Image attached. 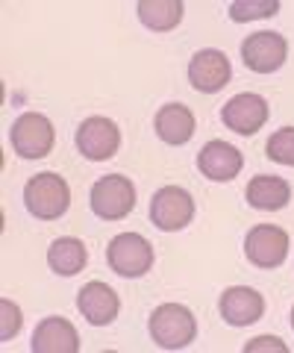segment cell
Returning a JSON list of instances; mask_svg holds the SVG:
<instances>
[{"label": "cell", "instance_id": "13", "mask_svg": "<svg viewBox=\"0 0 294 353\" xmlns=\"http://www.w3.org/2000/svg\"><path fill=\"white\" fill-rule=\"evenodd\" d=\"M221 318L230 327H247L265 315V297L247 285H233L221 294Z\"/></svg>", "mask_w": 294, "mask_h": 353}, {"label": "cell", "instance_id": "12", "mask_svg": "<svg viewBox=\"0 0 294 353\" xmlns=\"http://www.w3.org/2000/svg\"><path fill=\"white\" fill-rule=\"evenodd\" d=\"M77 309L83 312V318L89 321L92 327H106L118 318V309H121V301L118 294L109 289L106 283L101 280H92L85 283L80 294H77Z\"/></svg>", "mask_w": 294, "mask_h": 353}, {"label": "cell", "instance_id": "11", "mask_svg": "<svg viewBox=\"0 0 294 353\" xmlns=\"http://www.w3.org/2000/svg\"><path fill=\"white\" fill-rule=\"evenodd\" d=\"M233 77V68H230V59H227L224 50H200L194 53L191 62H189V83L198 88V92H206V94H215L230 83Z\"/></svg>", "mask_w": 294, "mask_h": 353}, {"label": "cell", "instance_id": "8", "mask_svg": "<svg viewBox=\"0 0 294 353\" xmlns=\"http://www.w3.org/2000/svg\"><path fill=\"white\" fill-rule=\"evenodd\" d=\"M244 253L256 268H280L288 256V233L274 224H256L244 239Z\"/></svg>", "mask_w": 294, "mask_h": 353}, {"label": "cell", "instance_id": "2", "mask_svg": "<svg viewBox=\"0 0 294 353\" xmlns=\"http://www.w3.org/2000/svg\"><path fill=\"white\" fill-rule=\"evenodd\" d=\"M150 336L159 347L165 350H180L194 341L198 336V321L186 306L180 303H162L150 315Z\"/></svg>", "mask_w": 294, "mask_h": 353}, {"label": "cell", "instance_id": "24", "mask_svg": "<svg viewBox=\"0 0 294 353\" xmlns=\"http://www.w3.org/2000/svg\"><path fill=\"white\" fill-rule=\"evenodd\" d=\"M291 327H294V309H291Z\"/></svg>", "mask_w": 294, "mask_h": 353}, {"label": "cell", "instance_id": "3", "mask_svg": "<svg viewBox=\"0 0 294 353\" xmlns=\"http://www.w3.org/2000/svg\"><path fill=\"white\" fill-rule=\"evenodd\" d=\"M106 259L118 277H145L154 268V245L138 233H121L109 241Z\"/></svg>", "mask_w": 294, "mask_h": 353}, {"label": "cell", "instance_id": "18", "mask_svg": "<svg viewBox=\"0 0 294 353\" xmlns=\"http://www.w3.org/2000/svg\"><path fill=\"white\" fill-rule=\"evenodd\" d=\"M85 262H89V250L80 239H56L48 250V265L62 277H74V274H80L85 268Z\"/></svg>", "mask_w": 294, "mask_h": 353}, {"label": "cell", "instance_id": "10", "mask_svg": "<svg viewBox=\"0 0 294 353\" xmlns=\"http://www.w3.org/2000/svg\"><path fill=\"white\" fill-rule=\"evenodd\" d=\"M268 115H271L268 101L265 97H259V94H253V92L235 94L221 112L227 130L238 132V136H256V132L265 127Z\"/></svg>", "mask_w": 294, "mask_h": 353}, {"label": "cell", "instance_id": "7", "mask_svg": "<svg viewBox=\"0 0 294 353\" xmlns=\"http://www.w3.org/2000/svg\"><path fill=\"white\" fill-rule=\"evenodd\" d=\"M77 148L85 159L106 162L121 148V130H118L115 121H109L103 115H92V118H85L77 130Z\"/></svg>", "mask_w": 294, "mask_h": 353}, {"label": "cell", "instance_id": "14", "mask_svg": "<svg viewBox=\"0 0 294 353\" xmlns=\"http://www.w3.org/2000/svg\"><path fill=\"white\" fill-rule=\"evenodd\" d=\"M242 165H244L242 150L227 145V141H218V139L209 141V145L200 150V157H198L200 174L209 176V180H215V183H230L233 176L242 174Z\"/></svg>", "mask_w": 294, "mask_h": 353}, {"label": "cell", "instance_id": "20", "mask_svg": "<svg viewBox=\"0 0 294 353\" xmlns=\"http://www.w3.org/2000/svg\"><path fill=\"white\" fill-rule=\"evenodd\" d=\"M277 12H280L277 0H235V3H230V18L235 24L256 21V18H271Z\"/></svg>", "mask_w": 294, "mask_h": 353}, {"label": "cell", "instance_id": "17", "mask_svg": "<svg viewBox=\"0 0 294 353\" xmlns=\"http://www.w3.org/2000/svg\"><path fill=\"white\" fill-rule=\"evenodd\" d=\"M247 203L253 209H265V212H277L291 201V185L274 174H259L247 183Z\"/></svg>", "mask_w": 294, "mask_h": 353}, {"label": "cell", "instance_id": "22", "mask_svg": "<svg viewBox=\"0 0 294 353\" xmlns=\"http://www.w3.org/2000/svg\"><path fill=\"white\" fill-rule=\"evenodd\" d=\"M0 309H3V330H0V336L12 339L21 330V309L12 301H3V303H0Z\"/></svg>", "mask_w": 294, "mask_h": 353}, {"label": "cell", "instance_id": "21", "mask_svg": "<svg viewBox=\"0 0 294 353\" xmlns=\"http://www.w3.org/2000/svg\"><path fill=\"white\" fill-rule=\"evenodd\" d=\"M265 153L268 159H274L280 165H288L294 168V127H282L274 136L265 141Z\"/></svg>", "mask_w": 294, "mask_h": 353}, {"label": "cell", "instance_id": "1", "mask_svg": "<svg viewBox=\"0 0 294 353\" xmlns=\"http://www.w3.org/2000/svg\"><path fill=\"white\" fill-rule=\"evenodd\" d=\"M24 203L30 215H36L41 221H56L59 215H65V209L71 203V189L53 171L36 174L24 185Z\"/></svg>", "mask_w": 294, "mask_h": 353}, {"label": "cell", "instance_id": "5", "mask_svg": "<svg viewBox=\"0 0 294 353\" xmlns=\"http://www.w3.org/2000/svg\"><path fill=\"white\" fill-rule=\"evenodd\" d=\"M9 141L21 159H45L56 145V132L45 115L24 112L9 130Z\"/></svg>", "mask_w": 294, "mask_h": 353}, {"label": "cell", "instance_id": "16", "mask_svg": "<svg viewBox=\"0 0 294 353\" xmlns=\"http://www.w3.org/2000/svg\"><path fill=\"white\" fill-rule=\"evenodd\" d=\"M154 127L165 145H186L194 136V112L186 103H168L156 112Z\"/></svg>", "mask_w": 294, "mask_h": 353}, {"label": "cell", "instance_id": "23", "mask_svg": "<svg viewBox=\"0 0 294 353\" xmlns=\"http://www.w3.org/2000/svg\"><path fill=\"white\" fill-rule=\"evenodd\" d=\"M256 350H277V353H286V345H282L280 339L274 336H259L253 341H247L244 345V353H256Z\"/></svg>", "mask_w": 294, "mask_h": 353}, {"label": "cell", "instance_id": "6", "mask_svg": "<svg viewBox=\"0 0 294 353\" xmlns=\"http://www.w3.org/2000/svg\"><path fill=\"white\" fill-rule=\"evenodd\" d=\"M191 218H194V201L180 185H165L150 201V221L162 233H177V230L191 224Z\"/></svg>", "mask_w": 294, "mask_h": 353}, {"label": "cell", "instance_id": "19", "mask_svg": "<svg viewBox=\"0 0 294 353\" xmlns=\"http://www.w3.org/2000/svg\"><path fill=\"white\" fill-rule=\"evenodd\" d=\"M136 9H138L141 24L154 32L174 30L182 21V12H186V6L180 0H141Z\"/></svg>", "mask_w": 294, "mask_h": 353}, {"label": "cell", "instance_id": "4", "mask_svg": "<svg viewBox=\"0 0 294 353\" xmlns=\"http://www.w3.org/2000/svg\"><path fill=\"white\" fill-rule=\"evenodd\" d=\"M92 209L103 221H121L136 209V185L124 174L101 176L92 185Z\"/></svg>", "mask_w": 294, "mask_h": 353}, {"label": "cell", "instance_id": "9", "mask_svg": "<svg viewBox=\"0 0 294 353\" xmlns=\"http://www.w3.org/2000/svg\"><path fill=\"white\" fill-rule=\"evenodd\" d=\"M286 57H288V41L280 32L262 30L242 41V59L256 74H274L277 68H282Z\"/></svg>", "mask_w": 294, "mask_h": 353}, {"label": "cell", "instance_id": "15", "mask_svg": "<svg viewBox=\"0 0 294 353\" xmlns=\"http://www.w3.org/2000/svg\"><path fill=\"white\" fill-rule=\"evenodd\" d=\"M32 350L36 353H77L80 336L68 318H45L32 333Z\"/></svg>", "mask_w": 294, "mask_h": 353}]
</instances>
